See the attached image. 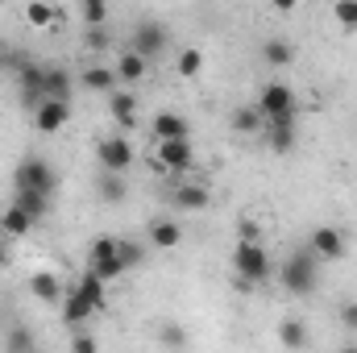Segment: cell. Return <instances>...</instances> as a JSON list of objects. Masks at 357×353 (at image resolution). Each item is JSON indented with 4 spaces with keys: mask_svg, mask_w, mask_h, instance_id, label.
I'll return each instance as SVG.
<instances>
[{
    "mask_svg": "<svg viewBox=\"0 0 357 353\" xmlns=\"http://www.w3.org/2000/svg\"><path fill=\"white\" fill-rule=\"evenodd\" d=\"M278 283L287 287V295H312L320 283V258L312 250H295L287 254V262L278 270Z\"/></svg>",
    "mask_w": 357,
    "mask_h": 353,
    "instance_id": "1",
    "label": "cell"
},
{
    "mask_svg": "<svg viewBox=\"0 0 357 353\" xmlns=\"http://www.w3.org/2000/svg\"><path fill=\"white\" fill-rule=\"evenodd\" d=\"M233 270H237V291H250L254 283L270 278V254L262 250V241H237Z\"/></svg>",
    "mask_w": 357,
    "mask_h": 353,
    "instance_id": "2",
    "label": "cell"
},
{
    "mask_svg": "<svg viewBox=\"0 0 357 353\" xmlns=\"http://www.w3.org/2000/svg\"><path fill=\"white\" fill-rule=\"evenodd\" d=\"M258 112H262L266 125H295V117H299L295 88H287V84H266L262 96H258Z\"/></svg>",
    "mask_w": 357,
    "mask_h": 353,
    "instance_id": "3",
    "label": "cell"
},
{
    "mask_svg": "<svg viewBox=\"0 0 357 353\" xmlns=\"http://www.w3.org/2000/svg\"><path fill=\"white\" fill-rule=\"evenodd\" d=\"M59 187V171L46 163V158H21L17 171H13V191H42V195H54Z\"/></svg>",
    "mask_w": 357,
    "mask_h": 353,
    "instance_id": "4",
    "label": "cell"
},
{
    "mask_svg": "<svg viewBox=\"0 0 357 353\" xmlns=\"http://www.w3.org/2000/svg\"><path fill=\"white\" fill-rule=\"evenodd\" d=\"M88 266L104 278V283H116L121 274H125V262H121V254H116V237H96L88 250Z\"/></svg>",
    "mask_w": 357,
    "mask_h": 353,
    "instance_id": "5",
    "label": "cell"
},
{
    "mask_svg": "<svg viewBox=\"0 0 357 353\" xmlns=\"http://www.w3.org/2000/svg\"><path fill=\"white\" fill-rule=\"evenodd\" d=\"M307 250H312L320 262H341V258L349 254V237H345L341 229H333V225H320V229H312Z\"/></svg>",
    "mask_w": 357,
    "mask_h": 353,
    "instance_id": "6",
    "label": "cell"
},
{
    "mask_svg": "<svg viewBox=\"0 0 357 353\" xmlns=\"http://www.w3.org/2000/svg\"><path fill=\"white\" fill-rule=\"evenodd\" d=\"M167 42H171V33H167V25L154 21V17H146V21L133 29V50L146 54V59H158V54L167 50Z\"/></svg>",
    "mask_w": 357,
    "mask_h": 353,
    "instance_id": "7",
    "label": "cell"
},
{
    "mask_svg": "<svg viewBox=\"0 0 357 353\" xmlns=\"http://www.w3.org/2000/svg\"><path fill=\"white\" fill-rule=\"evenodd\" d=\"M67 121H71V100H59V96H42V104L33 108V125H38L42 133H59Z\"/></svg>",
    "mask_w": 357,
    "mask_h": 353,
    "instance_id": "8",
    "label": "cell"
},
{
    "mask_svg": "<svg viewBox=\"0 0 357 353\" xmlns=\"http://www.w3.org/2000/svg\"><path fill=\"white\" fill-rule=\"evenodd\" d=\"M96 158H100V167L104 171H129L133 167V146L125 142V137H104L100 146H96Z\"/></svg>",
    "mask_w": 357,
    "mask_h": 353,
    "instance_id": "9",
    "label": "cell"
},
{
    "mask_svg": "<svg viewBox=\"0 0 357 353\" xmlns=\"http://www.w3.org/2000/svg\"><path fill=\"white\" fill-rule=\"evenodd\" d=\"M191 137H167V142H158V163L167 167V171H187L191 167Z\"/></svg>",
    "mask_w": 357,
    "mask_h": 353,
    "instance_id": "10",
    "label": "cell"
},
{
    "mask_svg": "<svg viewBox=\"0 0 357 353\" xmlns=\"http://www.w3.org/2000/svg\"><path fill=\"white\" fill-rule=\"evenodd\" d=\"M171 204H175L178 212H204L212 204V191L204 183H178L175 191H171Z\"/></svg>",
    "mask_w": 357,
    "mask_h": 353,
    "instance_id": "11",
    "label": "cell"
},
{
    "mask_svg": "<svg viewBox=\"0 0 357 353\" xmlns=\"http://www.w3.org/2000/svg\"><path fill=\"white\" fill-rule=\"evenodd\" d=\"M91 312H96V303H91L79 287H71V291L63 295V320H67L71 329H79L84 320H91Z\"/></svg>",
    "mask_w": 357,
    "mask_h": 353,
    "instance_id": "12",
    "label": "cell"
},
{
    "mask_svg": "<svg viewBox=\"0 0 357 353\" xmlns=\"http://www.w3.org/2000/svg\"><path fill=\"white\" fill-rule=\"evenodd\" d=\"M42 91L46 96H59V100H71V91H75V75L67 71V67H42Z\"/></svg>",
    "mask_w": 357,
    "mask_h": 353,
    "instance_id": "13",
    "label": "cell"
},
{
    "mask_svg": "<svg viewBox=\"0 0 357 353\" xmlns=\"http://www.w3.org/2000/svg\"><path fill=\"white\" fill-rule=\"evenodd\" d=\"M33 225H38V220H33V216H29V212H25L17 200H13V204L0 212V233H8V237H25Z\"/></svg>",
    "mask_w": 357,
    "mask_h": 353,
    "instance_id": "14",
    "label": "cell"
},
{
    "mask_svg": "<svg viewBox=\"0 0 357 353\" xmlns=\"http://www.w3.org/2000/svg\"><path fill=\"white\" fill-rule=\"evenodd\" d=\"M178 241H183L178 220H171V216H158V220L150 225V246H154V250H178Z\"/></svg>",
    "mask_w": 357,
    "mask_h": 353,
    "instance_id": "15",
    "label": "cell"
},
{
    "mask_svg": "<svg viewBox=\"0 0 357 353\" xmlns=\"http://www.w3.org/2000/svg\"><path fill=\"white\" fill-rule=\"evenodd\" d=\"M29 295H33V299H42V303H59V299H63V283H59V274L38 270V274L29 278Z\"/></svg>",
    "mask_w": 357,
    "mask_h": 353,
    "instance_id": "16",
    "label": "cell"
},
{
    "mask_svg": "<svg viewBox=\"0 0 357 353\" xmlns=\"http://www.w3.org/2000/svg\"><path fill=\"white\" fill-rule=\"evenodd\" d=\"M108 112H112V121H116V125H125V129H129V125L137 121V100H133L129 91L112 88V91H108Z\"/></svg>",
    "mask_w": 357,
    "mask_h": 353,
    "instance_id": "17",
    "label": "cell"
},
{
    "mask_svg": "<svg viewBox=\"0 0 357 353\" xmlns=\"http://www.w3.org/2000/svg\"><path fill=\"white\" fill-rule=\"evenodd\" d=\"M146 67H150V59H146V54L125 50V54L116 59V80H121V84H137V80H146Z\"/></svg>",
    "mask_w": 357,
    "mask_h": 353,
    "instance_id": "18",
    "label": "cell"
},
{
    "mask_svg": "<svg viewBox=\"0 0 357 353\" xmlns=\"http://www.w3.org/2000/svg\"><path fill=\"white\" fill-rule=\"evenodd\" d=\"M154 137L167 142V137H191V121L178 117V112H158L154 117Z\"/></svg>",
    "mask_w": 357,
    "mask_h": 353,
    "instance_id": "19",
    "label": "cell"
},
{
    "mask_svg": "<svg viewBox=\"0 0 357 353\" xmlns=\"http://www.w3.org/2000/svg\"><path fill=\"white\" fill-rule=\"evenodd\" d=\"M75 287L88 295L91 303H96V312H104V308H108V283H104V278H100L91 266L84 270V274H79V283H75Z\"/></svg>",
    "mask_w": 357,
    "mask_h": 353,
    "instance_id": "20",
    "label": "cell"
},
{
    "mask_svg": "<svg viewBox=\"0 0 357 353\" xmlns=\"http://www.w3.org/2000/svg\"><path fill=\"white\" fill-rule=\"evenodd\" d=\"M278 345L303 350V345H312V333L303 329V320H282V324H278Z\"/></svg>",
    "mask_w": 357,
    "mask_h": 353,
    "instance_id": "21",
    "label": "cell"
},
{
    "mask_svg": "<svg viewBox=\"0 0 357 353\" xmlns=\"http://www.w3.org/2000/svg\"><path fill=\"white\" fill-rule=\"evenodd\" d=\"M79 88L84 91H112L116 88V71H112V67H88V71L79 75Z\"/></svg>",
    "mask_w": 357,
    "mask_h": 353,
    "instance_id": "22",
    "label": "cell"
},
{
    "mask_svg": "<svg viewBox=\"0 0 357 353\" xmlns=\"http://www.w3.org/2000/svg\"><path fill=\"white\" fill-rule=\"evenodd\" d=\"M262 59H266L270 67H287L295 59V46L282 42V38H270V42H262Z\"/></svg>",
    "mask_w": 357,
    "mask_h": 353,
    "instance_id": "23",
    "label": "cell"
},
{
    "mask_svg": "<svg viewBox=\"0 0 357 353\" xmlns=\"http://www.w3.org/2000/svg\"><path fill=\"white\" fill-rule=\"evenodd\" d=\"M13 200H17L33 220H42V216L50 212V195H42V191H13Z\"/></svg>",
    "mask_w": 357,
    "mask_h": 353,
    "instance_id": "24",
    "label": "cell"
},
{
    "mask_svg": "<svg viewBox=\"0 0 357 353\" xmlns=\"http://www.w3.org/2000/svg\"><path fill=\"white\" fill-rule=\"evenodd\" d=\"M116 254H121L125 270H133V266L146 262V246H142V241H129V237H116Z\"/></svg>",
    "mask_w": 357,
    "mask_h": 353,
    "instance_id": "25",
    "label": "cell"
},
{
    "mask_svg": "<svg viewBox=\"0 0 357 353\" xmlns=\"http://www.w3.org/2000/svg\"><path fill=\"white\" fill-rule=\"evenodd\" d=\"M270 150L274 154H291L295 150V125H270Z\"/></svg>",
    "mask_w": 357,
    "mask_h": 353,
    "instance_id": "26",
    "label": "cell"
},
{
    "mask_svg": "<svg viewBox=\"0 0 357 353\" xmlns=\"http://www.w3.org/2000/svg\"><path fill=\"white\" fill-rule=\"evenodd\" d=\"M100 200L104 204H121L125 200V183H121L116 171H104V179H100Z\"/></svg>",
    "mask_w": 357,
    "mask_h": 353,
    "instance_id": "27",
    "label": "cell"
},
{
    "mask_svg": "<svg viewBox=\"0 0 357 353\" xmlns=\"http://www.w3.org/2000/svg\"><path fill=\"white\" fill-rule=\"evenodd\" d=\"M199 71H204V50L187 46V50L178 54V75H183V80H195Z\"/></svg>",
    "mask_w": 357,
    "mask_h": 353,
    "instance_id": "28",
    "label": "cell"
},
{
    "mask_svg": "<svg viewBox=\"0 0 357 353\" xmlns=\"http://www.w3.org/2000/svg\"><path fill=\"white\" fill-rule=\"evenodd\" d=\"M229 125H233L237 133H258V129H262V112H258V108H237Z\"/></svg>",
    "mask_w": 357,
    "mask_h": 353,
    "instance_id": "29",
    "label": "cell"
},
{
    "mask_svg": "<svg viewBox=\"0 0 357 353\" xmlns=\"http://www.w3.org/2000/svg\"><path fill=\"white\" fill-rule=\"evenodd\" d=\"M25 17H29V25H54L59 13H54L46 0H29V4H25Z\"/></svg>",
    "mask_w": 357,
    "mask_h": 353,
    "instance_id": "30",
    "label": "cell"
},
{
    "mask_svg": "<svg viewBox=\"0 0 357 353\" xmlns=\"http://www.w3.org/2000/svg\"><path fill=\"white\" fill-rule=\"evenodd\" d=\"M84 25H108V0H84Z\"/></svg>",
    "mask_w": 357,
    "mask_h": 353,
    "instance_id": "31",
    "label": "cell"
},
{
    "mask_svg": "<svg viewBox=\"0 0 357 353\" xmlns=\"http://www.w3.org/2000/svg\"><path fill=\"white\" fill-rule=\"evenodd\" d=\"M88 50H112V38H108V29L104 25H88Z\"/></svg>",
    "mask_w": 357,
    "mask_h": 353,
    "instance_id": "32",
    "label": "cell"
},
{
    "mask_svg": "<svg viewBox=\"0 0 357 353\" xmlns=\"http://www.w3.org/2000/svg\"><path fill=\"white\" fill-rule=\"evenodd\" d=\"M337 21L345 29H357V0H337Z\"/></svg>",
    "mask_w": 357,
    "mask_h": 353,
    "instance_id": "33",
    "label": "cell"
},
{
    "mask_svg": "<svg viewBox=\"0 0 357 353\" xmlns=\"http://www.w3.org/2000/svg\"><path fill=\"white\" fill-rule=\"evenodd\" d=\"M8 350H33V333L29 329H13L8 333Z\"/></svg>",
    "mask_w": 357,
    "mask_h": 353,
    "instance_id": "34",
    "label": "cell"
},
{
    "mask_svg": "<svg viewBox=\"0 0 357 353\" xmlns=\"http://www.w3.org/2000/svg\"><path fill=\"white\" fill-rule=\"evenodd\" d=\"M341 324H345V329H354V333H357V299H349V303H341Z\"/></svg>",
    "mask_w": 357,
    "mask_h": 353,
    "instance_id": "35",
    "label": "cell"
},
{
    "mask_svg": "<svg viewBox=\"0 0 357 353\" xmlns=\"http://www.w3.org/2000/svg\"><path fill=\"white\" fill-rule=\"evenodd\" d=\"M162 345H187V333L175 329V324H167V329H162Z\"/></svg>",
    "mask_w": 357,
    "mask_h": 353,
    "instance_id": "36",
    "label": "cell"
},
{
    "mask_svg": "<svg viewBox=\"0 0 357 353\" xmlns=\"http://www.w3.org/2000/svg\"><path fill=\"white\" fill-rule=\"evenodd\" d=\"M237 241H258V225L254 220H241L237 225Z\"/></svg>",
    "mask_w": 357,
    "mask_h": 353,
    "instance_id": "37",
    "label": "cell"
},
{
    "mask_svg": "<svg viewBox=\"0 0 357 353\" xmlns=\"http://www.w3.org/2000/svg\"><path fill=\"white\" fill-rule=\"evenodd\" d=\"M71 350L91 353V350H96V337H88V333H75V337H71Z\"/></svg>",
    "mask_w": 357,
    "mask_h": 353,
    "instance_id": "38",
    "label": "cell"
},
{
    "mask_svg": "<svg viewBox=\"0 0 357 353\" xmlns=\"http://www.w3.org/2000/svg\"><path fill=\"white\" fill-rule=\"evenodd\" d=\"M270 4H274L278 13H291V8H295V0H270Z\"/></svg>",
    "mask_w": 357,
    "mask_h": 353,
    "instance_id": "39",
    "label": "cell"
},
{
    "mask_svg": "<svg viewBox=\"0 0 357 353\" xmlns=\"http://www.w3.org/2000/svg\"><path fill=\"white\" fill-rule=\"evenodd\" d=\"M0 71H8V50H0Z\"/></svg>",
    "mask_w": 357,
    "mask_h": 353,
    "instance_id": "40",
    "label": "cell"
},
{
    "mask_svg": "<svg viewBox=\"0 0 357 353\" xmlns=\"http://www.w3.org/2000/svg\"><path fill=\"white\" fill-rule=\"evenodd\" d=\"M4 258H8V250H4V241H0V266H4Z\"/></svg>",
    "mask_w": 357,
    "mask_h": 353,
    "instance_id": "41",
    "label": "cell"
}]
</instances>
